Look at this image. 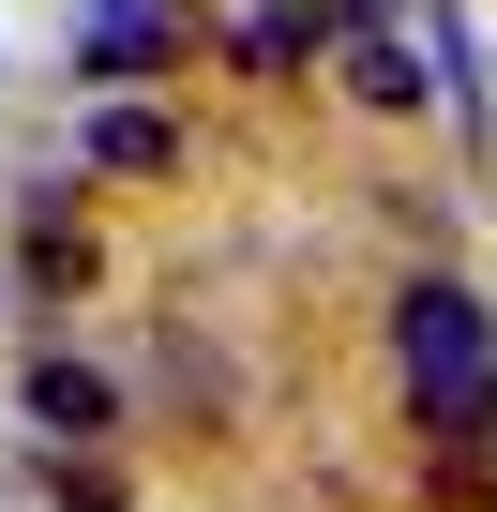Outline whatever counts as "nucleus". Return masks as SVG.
<instances>
[{
    "label": "nucleus",
    "mask_w": 497,
    "mask_h": 512,
    "mask_svg": "<svg viewBox=\"0 0 497 512\" xmlns=\"http://www.w3.org/2000/svg\"><path fill=\"white\" fill-rule=\"evenodd\" d=\"M91 166H106V181H151V166H181V121H166L151 91H106V106H91Z\"/></svg>",
    "instance_id": "nucleus-6"
},
{
    "label": "nucleus",
    "mask_w": 497,
    "mask_h": 512,
    "mask_svg": "<svg viewBox=\"0 0 497 512\" xmlns=\"http://www.w3.org/2000/svg\"><path fill=\"white\" fill-rule=\"evenodd\" d=\"M332 61H347V91H362V106H392V121H407V106H437V76L407 61V16H392V0H347Z\"/></svg>",
    "instance_id": "nucleus-3"
},
{
    "label": "nucleus",
    "mask_w": 497,
    "mask_h": 512,
    "mask_svg": "<svg viewBox=\"0 0 497 512\" xmlns=\"http://www.w3.org/2000/svg\"><path fill=\"white\" fill-rule=\"evenodd\" d=\"M196 31H181V0H91L76 16V76H91V106L106 91H136V76H166Z\"/></svg>",
    "instance_id": "nucleus-2"
},
{
    "label": "nucleus",
    "mask_w": 497,
    "mask_h": 512,
    "mask_svg": "<svg viewBox=\"0 0 497 512\" xmlns=\"http://www.w3.org/2000/svg\"><path fill=\"white\" fill-rule=\"evenodd\" d=\"M16 407H31V437H106V422H121V377H91L76 347H46V362L16 377Z\"/></svg>",
    "instance_id": "nucleus-5"
},
{
    "label": "nucleus",
    "mask_w": 497,
    "mask_h": 512,
    "mask_svg": "<svg viewBox=\"0 0 497 512\" xmlns=\"http://www.w3.org/2000/svg\"><path fill=\"white\" fill-rule=\"evenodd\" d=\"M91 287V241H76V196L31 181V302H76Z\"/></svg>",
    "instance_id": "nucleus-8"
},
{
    "label": "nucleus",
    "mask_w": 497,
    "mask_h": 512,
    "mask_svg": "<svg viewBox=\"0 0 497 512\" xmlns=\"http://www.w3.org/2000/svg\"><path fill=\"white\" fill-rule=\"evenodd\" d=\"M422 46H437V61H422V76H437V106L482 136V16H467V0H422Z\"/></svg>",
    "instance_id": "nucleus-7"
},
{
    "label": "nucleus",
    "mask_w": 497,
    "mask_h": 512,
    "mask_svg": "<svg viewBox=\"0 0 497 512\" xmlns=\"http://www.w3.org/2000/svg\"><path fill=\"white\" fill-rule=\"evenodd\" d=\"M347 31V0H241V16H226V61L241 76H287V61H317Z\"/></svg>",
    "instance_id": "nucleus-4"
},
{
    "label": "nucleus",
    "mask_w": 497,
    "mask_h": 512,
    "mask_svg": "<svg viewBox=\"0 0 497 512\" xmlns=\"http://www.w3.org/2000/svg\"><path fill=\"white\" fill-rule=\"evenodd\" d=\"M392 377H407L422 437H482L497 422V302L467 272H407L392 287Z\"/></svg>",
    "instance_id": "nucleus-1"
}]
</instances>
